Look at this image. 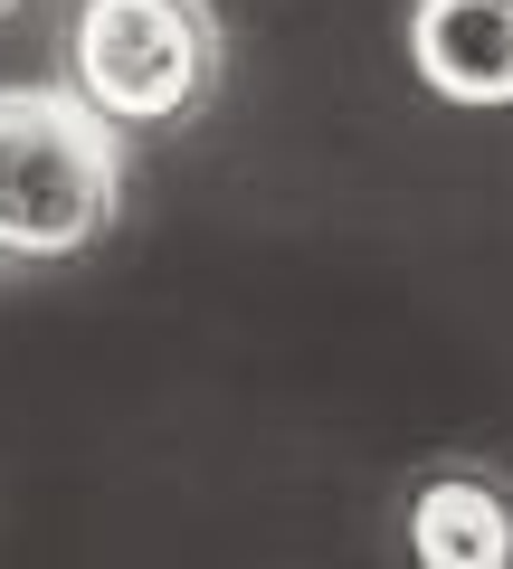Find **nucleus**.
Returning a JSON list of instances; mask_svg holds the SVG:
<instances>
[{"instance_id": "1", "label": "nucleus", "mask_w": 513, "mask_h": 569, "mask_svg": "<svg viewBox=\"0 0 513 569\" xmlns=\"http://www.w3.org/2000/svg\"><path fill=\"white\" fill-rule=\"evenodd\" d=\"M124 209V133L67 86H0V266H67Z\"/></svg>"}, {"instance_id": "5", "label": "nucleus", "mask_w": 513, "mask_h": 569, "mask_svg": "<svg viewBox=\"0 0 513 569\" xmlns=\"http://www.w3.org/2000/svg\"><path fill=\"white\" fill-rule=\"evenodd\" d=\"M10 10H20V0H0V20H10Z\"/></svg>"}, {"instance_id": "2", "label": "nucleus", "mask_w": 513, "mask_h": 569, "mask_svg": "<svg viewBox=\"0 0 513 569\" xmlns=\"http://www.w3.org/2000/svg\"><path fill=\"white\" fill-rule=\"evenodd\" d=\"M67 96L105 133H162L219 96V10L209 0H67Z\"/></svg>"}, {"instance_id": "3", "label": "nucleus", "mask_w": 513, "mask_h": 569, "mask_svg": "<svg viewBox=\"0 0 513 569\" xmlns=\"http://www.w3.org/2000/svg\"><path fill=\"white\" fill-rule=\"evenodd\" d=\"M399 541L410 569H513V475L475 456L418 466L399 493Z\"/></svg>"}, {"instance_id": "4", "label": "nucleus", "mask_w": 513, "mask_h": 569, "mask_svg": "<svg viewBox=\"0 0 513 569\" xmlns=\"http://www.w3.org/2000/svg\"><path fill=\"white\" fill-rule=\"evenodd\" d=\"M410 67L456 114L513 104V0H410Z\"/></svg>"}]
</instances>
